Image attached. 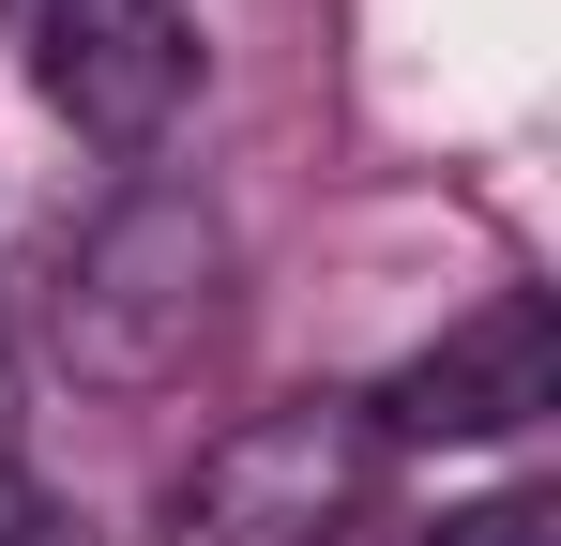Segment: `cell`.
<instances>
[{"mask_svg": "<svg viewBox=\"0 0 561 546\" xmlns=\"http://www.w3.org/2000/svg\"><path fill=\"white\" fill-rule=\"evenodd\" d=\"M228 319V213L197 182H137L77 228V259L46 273V350L77 364L92 395H152L183 379Z\"/></svg>", "mask_w": 561, "mask_h": 546, "instance_id": "6da1fadb", "label": "cell"}, {"mask_svg": "<svg viewBox=\"0 0 561 546\" xmlns=\"http://www.w3.org/2000/svg\"><path fill=\"white\" fill-rule=\"evenodd\" d=\"M379 470L394 441L365 395H274L168 486V546H334L379 501Z\"/></svg>", "mask_w": 561, "mask_h": 546, "instance_id": "7a4b0ae2", "label": "cell"}, {"mask_svg": "<svg viewBox=\"0 0 561 546\" xmlns=\"http://www.w3.org/2000/svg\"><path fill=\"white\" fill-rule=\"evenodd\" d=\"M0 31H15V61L31 91L106 137V152H137V137H168L197 91V15L183 0H0Z\"/></svg>", "mask_w": 561, "mask_h": 546, "instance_id": "3957f363", "label": "cell"}, {"mask_svg": "<svg viewBox=\"0 0 561 546\" xmlns=\"http://www.w3.org/2000/svg\"><path fill=\"white\" fill-rule=\"evenodd\" d=\"M379 441H516V425H547L561 410V319L547 288H485L440 350H410L394 379L365 395Z\"/></svg>", "mask_w": 561, "mask_h": 546, "instance_id": "277c9868", "label": "cell"}, {"mask_svg": "<svg viewBox=\"0 0 561 546\" xmlns=\"http://www.w3.org/2000/svg\"><path fill=\"white\" fill-rule=\"evenodd\" d=\"M425 546H561V516L531 501V486H501V501H456V516H440Z\"/></svg>", "mask_w": 561, "mask_h": 546, "instance_id": "5b68a950", "label": "cell"}, {"mask_svg": "<svg viewBox=\"0 0 561 546\" xmlns=\"http://www.w3.org/2000/svg\"><path fill=\"white\" fill-rule=\"evenodd\" d=\"M0 546H46V486H31L15 455H0Z\"/></svg>", "mask_w": 561, "mask_h": 546, "instance_id": "8992f818", "label": "cell"}, {"mask_svg": "<svg viewBox=\"0 0 561 546\" xmlns=\"http://www.w3.org/2000/svg\"><path fill=\"white\" fill-rule=\"evenodd\" d=\"M0 425H15V334H0ZM0 455H15V441H0Z\"/></svg>", "mask_w": 561, "mask_h": 546, "instance_id": "52a82bcc", "label": "cell"}]
</instances>
